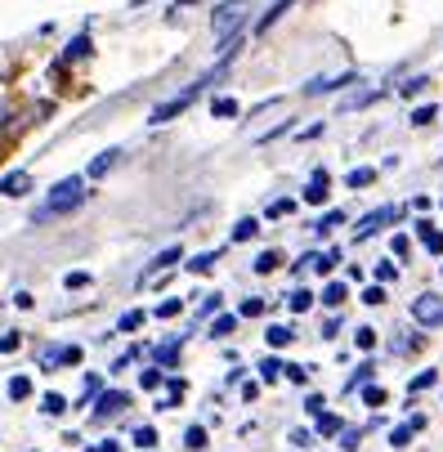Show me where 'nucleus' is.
I'll return each mask as SVG.
<instances>
[{"instance_id": "obj_1", "label": "nucleus", "mask_w": 443, "mask_h": 452, "mask_svg": "<svg viewBox=\"0 0 443 452\" xmlns=\"http://www.w3.org/2000/svg\"><path fill=\"white\" fill-rule=\"evenodd\" d=\"M85 202V193H81V179H59L54 189H49V197L36 206V215H31V224H49V220H63V215H72L76 206Z\"/></svg>"}, {"instance_id": "obj_2", "label": "nucleus", "mask_w": 443, "mask_h": 452, "mask_svg": "<svg viewBox=\"0 0 443 452\" xmlns=\"http://www.w3.org/2000/svg\"><path fill=\"white\" fill-rule=\"evenodd\" d=\"M206 86H211V76H201L197 86H189L184 94H175V99H166V104H157V108H152V116H148V121H152V126H166V121H175L179 112H189V104H193V99H197L201 90H206Z\"/></svg>"}, {"instance_id": "obj_3", "label": "nucleus", "mask_w": 443, "mask_h": 452, "mask_svg": "<svg viewBox=\"0 0 443 452\" xmlns=\"http://www.w3.org/2000/svg\"><path fill=\"white\" fill-rule=\"evenodd\" d=\"M242 14H247V0H224V5L215 9V19H211L215 36H229V31H237V27H242Z\"/></svg>"}, {"instance_id": "obj_4", "label": "nucleus", "mask_w": 443, "mask_h": 452, "mask_svg": "<svg viewBox=\"0 0 443 452\" xmlns=\"http://www.w3.org/2000/svg\"><path fill=\"white\" fill-rule=\"evenodd\" d=\"M412 318H417L421 327H443V296H434V291L417 296L412 300Z\"/></svg>"}, {"instance_id": "obj_5", "label": "nucleus", "mask_w": 443, "mask_h": 452, "mask_svg": "<svg viewBox=\"0 0 443 452\" xmlns=\"http://www.w3.org/2000/svg\"><path fill=\"white\" fill-rule=\"evenodd\" d=\"M399 220V206H381V211H372V215H363V220H359V228H354V238H372V233H377V228H385V224H394Z\"/></svg>"}, {"instance_id": "obj_6", "label": "nucleus", "mask_w": 443, "mask_h": 452, "mask_svg": "<svg viewBox=\"0 0 443 452\" xmlns=\"http://www.w3.org/2000/svg\"><path fill=\"white\" fill-rule=\"evenodd\" d=\"M0 193H5V197H23V193H31V175H27V171H9L5 179H0Z\"/></svg>"}, {"instance_id": "obj_7", "label": "nucleus", "mask_w": 443, "mask_h": 452, "mask_svg": "<svg viewBox=\"0 0 443 452\" xmlns=\"http://www.w3.org/2000/svg\"><path fill=\"white\" fill-rule=\"evenodd\" d=\"M417 238L425 242V251H430V256H443V233H439L430 220H421V224H417Z\"/></svg>"}, {"instance_id": "obj_8", "label": "nucleus", "mask_w": 443, "mask_h": 452, "mask_svg": "<svg viewBox=\"0 0 443 452\" xmlns=\"http://www.w3.org/2000/svg\"><path fill=\"white\" fill-rule=\"evenodd\" d=\"M327 171H318L314 179H309V189H304V202H309V206H322V202H327Z\"/></svg>"}, {"instance_id": "obj_9", "label": "nucleus", "mask_w": 443, "mask_h": 452, "mask_svg": "<svg viewBox=\"0 0 443 452\" xmlns=\"http://www.w3.org/2000/svg\"><path fill=\"white\" fill-rule=\"evenodd\" d=\"M126 403H130V398H126L121 390H108V394H99V408H94V412H99V416H116Z\"/></svg>"}, {"instance_id": "obj_10", "label": "nucleus", "mask_w": 443, "mask_h": 452, "mask_svg": "<svg viewBox=\"0 0 443 452\" xmlns=\"http://www.w3.org/2000/svg\"><path fill=\"white\" fill-rule=\"evenodd\" d=\"M175 260H184V246H166L161 256L152 260V273H148V278H157V273H161V269H170V264H175ZM148 278H139V282H148Z\"/></svg>"}, {"instance_id": "obj_11", "label": "nucleus", "mask_w": 443, "mask_h": 452, "mask_svg": "<svg viewBox=\"0 0 443 452\" xmlns=\"http://www.w3.org/2000/svg\"><path fill=\"white\" fill-rule=\"evenodd\" d=\"M421 426H425V416H412V421H403L394 434H389V443H394V448H407V439H412V434H417Z\"/></svg>"}, {"instance_id": "obj_12", "label": "nucleus", "mask_w": 443, "mask_h": 452, "mask_svg": "<svg viewBox=\"0 0 443 452\" xmlns=\"http://www.w3.org/2000/svg\"><path fill=\"white\" fill-rule=\"evenodd\" d=\"M292 5H296V0H278V5H274V9H269V14H264V19H260V23H255V31H269V27H274V23L282 19V14H287V9H292Z\"/></svg>"}, {"instance_id": "obj_13", "label": "nucleus", "mask_w": 443, "mask_h": 452, "mask_svg": "<svg viewBox=\"0 0 443 452\" xmlns=\"http://www.w3.org/2000/svg\"><path fill=\"white\" fill-rule=\"evenodd\" d=\"M345 282H332V287L327 291H322V305H327V309H340V305H345Z\"/></svg>"}, {"instance_id": "obj_14", "label": "nucleus", "mask_w": 443, "mask_h": 452, "mask_svg": "<svg viewBox=\"0 0 443 452\" xmlns=\"http://www.w3.org/2000/svg\"><path fill=\"white\" fill-rule=\"evenodd\" d=\"M9 398H14V403L31 398V376H14V381H9Z\"/></svg>"}, {"instance_id": "obj_15", "label": "nucleus", "mask_w": 443, "mask_h": 452, "mask_svg": "<svg viewBox=\"0 0 443 452\" xmlns=\"http://www.w3.org/2000/svg\"><path fill=\"white\" fill-rule=\"evenodd\" d=\"M112 166H116V153H99V157L90 161V179H99L104 171H112Z\"/></svg>"}, {"instance_id": "obj_16", "label": "nucleus", "mask_w": 443, "mask_h": 452, "mask_svg": "<svg viewBox=\"0 0 443 452\" xmlns=\"http://www.w3.org/2000/svg\"><path fill=\"white\" fill-rule=\"evenodd\" d=\"M233 327H237V313H219L215 323H211V336H229Z\"/></svg>"}, {"instance_id": "obj_17", "label": "nucleus", "mask_w": 443, "mask_h": 452, "mask_svg": "<svg viewBox=\"0 0 443 452\" xmlns=\"http://www.w3.org/2000/svg\"><path fill=\"white\" fill-rule=\"evenodd\" d=\"M264 341L274 345V349H282V345H292V327H269V331H264Z\"/></svg>"}, {"instance_id": "obj_18", "label": "nucleus", "mask_w": 443, "mask_h": 452, "mask_svg": "<svg viewBox=\"0 0 443 452\" xmlns=\"http://www.w3.org/2000/svg\"><path fill=\"white\" fill-rule=\"evenodd\" d=\"M372 179H377V171H372V166H359V171H349V189H367Z\"/></svg>"}, {"instance_id": "obj_19", "label": "nucleus", "mask_w": 443, "mask_h": 452, "mask_svg": "<svg viewBox=\"0 0 443 452\" xmlns=\"http://www.w3.org/2000/svg\"><path fill=\"white\" fill-rule=\"evenodd\" d=\"M255 233H260V220H237L233 242H247V238H255Z\"/></svg>"}, {"instance_id": "obj_20", "label": "nucleus", "mask_w": 443, "mask_h": 452, "mask_svg": "<svg viewBox=\"0 0 443 452\" xmlns=\"http://www.w3.org/2000/svg\"><path fill=\"white\" fill-rule=\"evenodd\" d=\"M278 264H282V256H278V251H264V256L255 260V273H274Z\"/></svg>"}, {"instance_id": "obj_21", "label": "nucleus", "mask_w": 443, "mask_h": 452, "mask_svg": "<svg viewBox=\"0 0 443 452\" xmlns=\"http://www.w3.org/2000/svg\"><path fill=\"white\" fill-rule=\"evenodd\" d=\"M184 443H189L193 452H201V448H206V430H201V426H189V434H184Z\"/></svg>"}, {"instance_id": "obj_22", "label": "nucleus", "mask_w": 443, "mask_h": 452, "mask_svg": "<svg viewBox=\"0 0 443 452\" xmlns=\"http://www.w3.org/2000/svg\"><path fill=\"white\" fill-rule=\"evenodd\" d=\"M41 408H45L49 416H59V412H67V398H63V394H45V398H41Z\"/></svg>"}, {"instance_id": "obj_23", "label": "nucleus", "mask_w": 443, "mask_h": 452, "mask_svg": "<svg viewBox=\"0 0 443 452\" xmlns=\"http://www.w3.org/2000/svg\"><path fill=\"white\" fill-rule=\"evenodd\" d=\"M211 112H215V116H237V99H229V94H224V99H215Z\"/></svg>"}, {"instance_id": "obj_24", "label": "nucleus", "mask_w": 443, "mask_h": 452, "mask_svg": "<svg viewBox=\"0 0 443 452\" xmlns=\"http://www.w3.org/2000/svg\"><path fill=\"white\" fill-rule=\"evenodd\" d=\"M85 54H90V36L81 31V36H76L72 45H67V59H85Z\"/></svg>"}, {"instance_id": "obj_25", "label": "nucleus", "mask_w": 443, "mask_h": 452, "mask_svg": "<svg viewBox=\"0 0 443 452\" xmlns=\"http://www.w3.org/2000/svg\"><path fill=\"white\" fill-rule=\"evenodd\" d=\"M134 443H139V448H157V430H152V426H139V430H134Z\"/></svg>"}, {"instance_id": "obj_26", "label": "nucleus", "mask_w": 443, "mask_h": 452, "mask_svg": "<svg viewBox=\"0 0 443 452\" xmlns=\"http://www.w3.org/2000/svg\"><path fill=\"white\" fill-rule=\"evenodd\" d=\"M189 269H193V273H211V269H215V251H206V256H193Z\"/></svg>"}, {"instance_id": "obj_27", "label": "nucleus", "mask_w": 443, "mask_h": 452, "mask_svg": "<svg viewBox=\"0 0 443 452\" xmlns=\"http://www.w3.org/2000/svg\"><path fill=\"white\" fill-rule=\"evenodd\" d=\"M340 220H345V211H327V215H322V220H318L314 228H318V233H332V228H336Z\"/></svg>"}, {"instance_id": "obj_28", "label": "nucleus", "mask_w": 443, "mask_h": 452, "mask_svg": "<svg viewBox=\"0 0 443 452\" xmlns=\"http://www.w3.org/2000/svg\"><path fill=\"white\" fill-rule=\"evenodd\" d=\"M161 381H166V376H161V367H148V372H139V385H144V390H157Z\"/></svg>"}, {"instance_id": "obj_29", "label": "nucleus", "mask_w": 443, "mask_h": 452, "mask_svg": "<svg viewBox=\"0 0 443 452\" xmlns=\"http://www.w3.org/2000/svg\"><path fill=\"white\" fill-rule=\"evenodd\" d=\"M434 116H439V108H434V104H425V108H417V112H412V126H430Z\"/></svg>"}, {"instance_id": "obj_30", "label": "nucleus", "mask_w": 443, "mask_h": 452, "mask_svg": "<svg viewBox=\"0 0 443 452\" xmlns=\"http://www.w3.org/2000/svg\"><path fill=\"white\" fill-rule=\"evenodd\" d=\"M144 327V309H130V313H121V331H139Z\"/></svg>"}, {"instance_id": "obj_31", "label": "nucleus", "mask_w": 443, "mask_h": 452, "mask_svg": "<svg viewBox=\"0 0 443 452\" xmlns=\"http://www.w3.org/2000/svg\"><path fill=\"white\" fill-rule=\"evenodd\" d=\"M318 434H340V416L322 412V416H318Z\"/></svg>"}, {"instance_id": "obj_32", "label": "nucleus", "mask_w": 443, "mask_h": 452, "mask_svg": "<svg viewBox=\"0 0 443 452\" xmlns=\"http://www.w3.org/2000/svg\"><path fill=\"white\" fill-rule=\"evenodd\" d=\"M260 376H264V381H278V376H282V363H278V358H264V363H260Z\"/></svg>"}, {"instance_id": "obj_33", "label": "nucleus", "mask_w": 443, "mask_h": 452, "mask_svg": "<svg viewBox=\"0 0 443 452\" xmlns=\"http://www.w3.org/2000/svg\"><path fill=\"white\" fill-rule=\"evenodd\" d=\"M309 305H314V296H309V291H292V313H304Z\"/></svg>"}, {"instance_id": "obj_34", "label": "nucleus", "mask_w": 443, "mask_h": 452, "mask_svg": "<svg viewBox=\"0 0 443 452\" xmlns=\"http://www.w3.org/2000/svg\"><path fill=\"white\" fill-rule=\"evenodd\" d=\"M354 341H359V349H372V345H377V331H372V327H359V331H354Z\"/></svg>"}, {"instance_id": "obj_35", "label": "nucleus", "mask_w": 443, "mask_h": 452, "mask_svg": "<svg viewBox=\"0 0 443 452\" xmlns=\"http://www.w3.org/2000/svg\"><path fill=\"white\" fill-rule=\"evenodd\" d=\"M255 313H264V300H260V296L242 300V318H255Z\"/></svg>"}, {"instance_id": "obj_36", "label": "nucleus", "mask_w": 443, "mask_h": 452, "mask_svg": "<svg viewBox=\"0 0 443 452\" xmlns=\"http://www.w3.org/2000/svg\"><path fill=\"white\" fill-rule=\"evenodd\" d=\"M434 381H439V372H421V376L412 381V394H421V390H430Z\"/></svg>"}, {"instance_id": "obj_37", "label": "nucleus", "mask_w": 443, "mask_h": 452, "mask_svg": "<svg viewBox=\"0 0 443 452\" xmlns=\"http://www.w3.org/2000/svg\"><path fill=\"white\" fill-rule=\"evenodd\" d=\"M425 86H430V76H412V81H407V86H403V94H407V99H412V94H421Z\"/></svg>"}, {"instance_id": "obj_38", "label": "nucleus", "mask_w": 443, "mask_h": 452, "mask_svg": "<svg viewBox=\"0 0 443 452\" xmlns=\"http://www.w3.org/2000/svg\"><path fill=\"white\" fill-rule=\"evenodd\" d=\"M282 372H287V376H292L296 385H304V381H309V367H300V363H292V367H282Z\"/></svg>"}, {"instance_id": "obj_39", "label": "nucleus", "mask_w": 443, "mask_h": 452, "mask_svg": "<svg viewBox=\"0 0 443 452\" xmlns=\"http://www.w3.org/2000/svg\"><path fill=\"white\" fill-rule=\"evenodd\" d=\"M175 358H179V345H175V341L157 349V363H175Z\"/></svg>"}, {"instance_id": "obj_40", "label": "nucleus", "mask_w": 443, "mask_h": 452, "mask_svg": "<svg viewBox=\"0 0 443 452\" xmlns=\"http://www.w3.org/2000/svg\"><path fill=\"white\" fill-rule=\"evenodd\" d=\"M363 398H367L372 408H381V403H385V390H381V385H367V394H363Z\"/></svg>"}, {"instance_id": "obj_41", "label": "nucleus", "mask_w": 443, "mask_h": 452, "mask_svg": "<svg viewBox=\"0 0 443 452\" xmlns=\"http://www.w3.org/2000/svg\"><path fill=\"white\" fill-rule=\"evenodd\" d=\"M381 300H385V287H367L363 291V305H381Z\"/></svg>"}, {"instance_id": "obj_42", "label": "nucleus", "mask_w": 443, "mask_h": 452, "mask_svg": "<svg viewBox=\"0 0 443 452\" xmlns=\"http://www.w3.org/2000/svg\"><path fill=\"white\" fill-rule=\"evenodd\" d=\"M179 313V300H161L157 305V318H175Z\"/></svg>"}, {"instance_id": "obj_43", "label": "nucleus", "mask_w": 443, "mask_h": 452, "mask_svg": "<svg viewBox=\"0 0 443 452\" xmlns=\"http://www.w3.org/2000/svg\"><path fill=\"white\" fill-rule=\"evenodd\" d=\"M19 349V331H9V336H0V354H14Z\"/></svg>"}, {"instance_id": "obj_44", "label": "nucleus", "mask_w": 443, "mask_h": 452, "mask_svg": "<svg viewBox=\"0 0 443 452\" xmlns=\"http://www.w3.org/2000/svg\"><path fill=\"white\" fill-rule=\"evenodd\" d=\"M304 412H314V416H322V394H309V398H304Z\"/></svg>"}, {"instance_id": "obj_45", "label": "nucleus", "mask_w": 443, "mask_h": 452, "mask_svg": "<svg viewBox=\"0 0 443 452\" xmlns=\"http://www.w3.org/2000/svg\"><path fill=\"white\" fill-rule=\"evenodd\" d=\"M292 206H296V202H274V206H269V215H274V220H282V215H292Z\"/></svg>"}, {"instance_id": "obj_46", "label": "nucleus", "mask_w": 443, "mask_h": 452, "mask_svg": "<svg viewBox=\"0 0 443 452\" xmlns=\"http://www.w3.org/2000/svg\"><path fill=\"white\" fill-rule=\"evenodd\" d=\"M340 448H345V452H354V448H359V430H345V439H340Z\"/></svg>"}, {"instance_id": "obj_47", "label": "nucleus", "mask_w": 443, "mask_h": 452, "mask_svg": "<svg viewBox=\"0 0 443 452\" xmlns=\"http://www.w3.org/2000/svg\"><path fill=\"white\" fill-rule=\"evenodd\" d=\"M67 287H90V273H67Z\"/></svg>"}, {"instance_id": "obj_48", "label": "nucleus", "mask_w": 443, "mask_h": 452, "mask_svg": "<svg viewBox=\"0 0 443 452\" xmlns=\"http://www.w3.org/2000/svg\"><path fill=\"white\" fill-rule=\"evenodd\" d=\"M394 273H399L394 264H381V269H377V278H381V282H394Z\"/></svg>"}, {"instance_id": "obj_49", "label": "nucleus", "mask_w": 443, "mask_h": 452, "mask_svg": "<svg viewBox=\"0 0 443 452\" xmlns=\"http://www.w3.org/2000/svg\"><path fill=\"white\" fill-rule=\"evenodd\" d=\"M367 376H372V363H363V367H359V372H354V381H349V385H363Z\"/></svg>"}, {"instance_id": "obj_50", "label": "nucleus", "mask_w": 443, "mask_h": 452, "mask_svg": "<svg viewBox=\"0 0 443 452\" xmlns=\"http://www.w3.org/2000/svg\"><path fill=\"white\" fill-rule=\"evenodd\" d=\"M94 452H116V443H99V448H94Z\"/></svg>"}, {"instance_id": "obj_51", "label": "nucleus", "mask_w": 443, "mask_h": 452, "mask_svg": "<svg viewBox=\"0 0 443 452\" xmlns=\"http://www.w3.org/2000/svg\"><path fill=\"white\" fill-rule=\"evenodd\" d=\"M184 5H193V0H175V9H184Z\"/></svg>"}]
</instances>
